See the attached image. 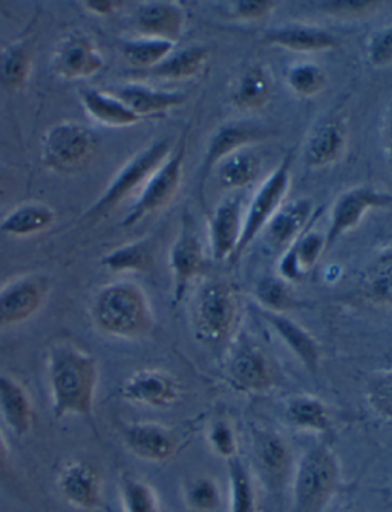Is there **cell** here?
Segmentation results:
<instances>
[{
	"instance_id": "1",
	"label": "cell",
	"mask_w": 392,
	"mask_h": 512,
	"mask_svg": "<svg viewBox=\"0 0 392 512\" xmlns=\"http://www.w3.org/2000/svg\"><path fill=\"white\" fill-rule=\"evenodd\" d=\"M46 371L54 419L82 417L94 427L95 396L100 379L97 359L72 342H59L49 350Z\"/></svg>"
},
{
	"instance_id": "2",
	"label": "cell",
	"mask_w": 392,
	"mask_h": 512,
	"mask_svg": "<svg viewBox=\"0 0 392 512\" xmlns=\"http://www.w3.org/2000/svg\"><path fill=\"white\" fill-rule=\"evenodd\" d=\"M91 318L103 335L121 341H140L155 327L154 310L146 292L129 281L103 287L95 296Z\"/></svg>"
},
{
	"instance_id": "3",
	"label": "cell",
	"mask_w": 392,
	"mask_h": 512,
	"mask_svg": "<svg viewBox=\"0 0 392 512\" xmlns=\"http://www.w3.org/2000/svg\"><path fill=\"white\" fill-rule=\"evenodd\" d=\"M242 299L238 286L227 279H209L193 296L192 332L209 347L229 345L238 335Z\"/></svg>"
},
{
	"instance_id": "4",
	"label": "cell",
	"mask_w": 392,
	"mask_h": 512,
	"mask_svg": "<svg viewBox=\"0 0 392 512\" xmlns=\"http://www.w3.org/2000/svg\"><path fill=\"white\" fill-rule=\"evenodd\" d=\"M340 485V463L325 442L308 448L296 462L291 479V512H324Z\"/></svg>"
},
{
	"instance_id": "5",
	"label": "cell",
	"mask_w": 392,
	"mask_h": 512,
	"mask_svg": "<svg viewBox=\"0 0 392 512\" xmlns=\"http://www.w3.org/2000/svg\"><path fill=\"white\" fill-rule=\"evenodd\" d=\"M224 378L233 390L244 394L270 393L281 385L275 359L247 333L236 335L227 348Z\"/></svg>"
},
{
	"instance_id": "6",
	"label": "cell",
	"mask_w": 392,
	"mask_h": 512,
	"mask_svg": "<svg viewBox=\"0 0 392 512\" xmlns=\"http://www.w3.org/2000/svg\"><path fill=\"white\" fill-rule=\"evenodd\" d=\"M175 143L170 138H161L129 158L125 165L118 169L103 194L89 207L83 218H100L114 211L118 204L128 200L138 189H143L147 180L163 165Z\"/></svg>"
},
{
	"instance_id": "7",
	"label": "cell",
	"mask_w": 392,
	"mask_h": 512,
	"mask_svg": "<svg viewBox=\"0 0 392 512\" xmlns=\"http://www.w3.org/2000/svg\"><path fill=\"white\" fill-rule=\"evenodd\" d=\"M98 138L92 129L77 122H60L43 137L40 160L48 171L59 175L77 174L94 160Z\"/></svg>"
},
{
	"instance_id": "8",
	"label": "cell",
	"mask_w": 392,
	"mask_h": 512,
	"mask_svg": "<svg viewBox=\"0 0 392 512\" xmlns=\"http://www.w3.org/2000/svg\"><path fill=\"white\" fill-rule=\"evenodd\" d=\"M293 163L294 149H291L282 158L276 169H273L272 174L262 181L258 191L253 195L252 201H250L244 214L241 240H239L238 249H236L232 263H238L241 260V256L252 246L258 235L264 232L265 227L275 217L276 212L284 206L285 197L290 191Z\"/></svg>"
},
{
	"instance_id": "9",
	"label": "cell",
	"mask_w": 392,
	"mask_h": 512,
	"mask_svg": "<svg viewBox=\"0 0 392 512\" xmlns=\"http://www.w3.org/2000/svg\"><path fill=\"white\" fill-rule=\"evenodd\" d=\"M187 137H189V129L181 134L169 157L144 184L131 211L128 212L125 220L121 221V227L135 226L144 218L163 211L164 207L172 203L175 195L180 191L181 181H183Z\"/></svg>"
},
{
	"instance_id": "10",
	"label": "cell",
	"mask_w": 392,
	"mask_h": 512,
	"mask_svg": "<svg viewBox=\"0 0 392 512\" xmlns=\"http://www.w3.org/2000/svg\"><path fill=\"white\" fill-rule=\"evenodd\" d=\"M252 467L265 488L272 493H281L291 485L296 459L290 442L272 428L259 427L250 431Z\"/></svg>"
},
{
	"instance_id": "11",
	"label": "cell",
	"mask_w": 392,
	"mask_h": 512,
	"mask_svg": "<svg viewBox=\"0 0 392 512\" xmlns=\"http://www.w3.org/2000/svg\"><path fill=\"white\" fill-rule=\"evenodd\" d=\"M273 131L261 123L253 120H242V122H229L226 125L219 126L209 143H207L206 152H204L203 161H201L200 171H198V194L204 203V191L209 178L212 177L216 166L224 158L232 155L233 152L242 148L256 145L272 137Z\"/></svg>"
},
{
	"instance_id": "12",
	"label": "cell",
	"mask_w": 392,
	"mask_h": 512,
	"mask_svg": "<svg viewBox=\"0 0 392 512\" xmlns=\"http://www.w3.org/2000/svg\"><path fill=\"white\" fill-rule=\"evenodd\" d=\"M169 269L174 284L172 299L175 306H178L186 298L189 287L196 279L201 278L207 269L206 253L189 212L181 218L180 232L170 247Z\"/></svg>"
},
{
	"instance_id": "13",
	"label": "cell",
	"mask_w": 392,
	"mask_h": 512,
	"mask_svg": "<svg viewBox=\"0 0 392 512\" xmlns=\"http://www.w3.org/2000/svg\"><path fill=\"white\" fill-rule=\"evenodd\" d=\"M51 292V279L27 273L0 287V330L10 329L33 318Z\"/></svg>"
},
{
	"instance_id": "14",
	"label": "cell",
	"mask_w": 392,
	"mask_h": 512,
	"mask_svg": "<svg viewBox=\"0 0 392 512\" xmlns=\"http://www.w3.org/2000/svg\"><path fill=\"white\" fill-rule=\"evenodd\" d=\"M373 209H391L392 194L371 186H356L340 194L331 207L330 224H328L325 243L331 249L343 235L359 226L368 212Z\"/></svg>"
},
{
	"instance_id": "15",
	"label": "cell",
	"mask_w": 392,
	"mask_h": 512,
	"mask_svg": "<svg viewBox=\"0 0 392 512\" xmlns=\"http://www.w3.org/2000/svg\"><path fill=\"white\" fill-rule=\"evenodd\" d=\"M105 68V57L94 40L85 33H72L57 43L51 69L66 82L91 79Z\"/></svg>"
},
{
	"instance_id": "16",
	"label": "cell",
	"mask_w": 392,
	"mask_h": 512,
	"mask_svg": "<svg viewBox=\"0 0 392 512\" xmlns=\"http://www.w3.org/2000/svg\"><path fill=\"white\" fill-rule=\"evenodd\" d=\"M121 399L141 407H172L181 398V385L169 371L160 368H144L126 379L120 388Z\"/></svg>"
},
{
	"instance_id": "17",
	"label": "cell",
	"mask_w": 392,
	"mask_h": 512,
	"mask_svg": "<svg viewBox=\"0 0 392 512\" xmlns=\"http://www.w3.org/2000/svg\"><path fill=\"white\" fill-rule=\"evenodd\" d=\"M121 439L132 456L151 463H164L175 457L181 442L177 431L157 422L126 424Z\"/></svg>"
},
{
	"instance_id": "18",
	"label": "cell",
	"mask_w": 392,
	"mask_h": 512,
	"mask_svg": "<svg viewBox=\"0 0 392 512\" xmlns=\"http://www.w3.org/2000/svg\"><path fill=\"white\" fill-rule=\"evenodd\" d=\"M57 490L71 508L97 512L103 508V480L89 463L71 460L57 476Z\"/></svg>"
},
{
	"instance_id": "19",
	"label": "cell",
	"mask_w": 392,
	"mask_h": 512,
	"mask_svg": "<svg viewBox=\"0 0 392 512\" xmlns=\"http://www.w3.org/2000/svg\"><path fill=\"white\" fill-rule=\"evenodd\" d=\"M347 126L337 117H327L317 123L305 140L304 158L308 169H322L334 165L347 151Z\"/></svg>"
},
{
	"instance_id": "20",
	"label": "cell",
	"mask_w": 392,
	"mask_h": 512,
	"mask_svg": "<svg viewBox=\"0 0 392 512\" xmlns=\"http://www.w3.org/2000/svg\"><path fill=\"white\" fill-rule=\"evenodd\" d=\"M242 201L238 197L221 201L210 217L209 235L212 258L216 263H232L241 240Z\"/></svg>"
},
{
	"instance_id": "21",
	"label": "cell",
	"mask_w": 392,
	"mask_h": 512,
	"mask_svg": "<svg viewBox=\"0 0 392 512\" xmlns=\"http://www.w3.org/2000/svg\"><path fill=\"white\" fill-rule=\"evenodd\" d=\"M135 28L141 37L167 40L177 45L186 28V14L177 2H143L135 13Z\"/></svg>"
},
{
	"instance_id": "22",
	"label": "cell",
	"mask_w": 392,
	"mask_h": 512,
	"mask_svg": "<svg viewBox=\"0 0 392 512\" xmlns=\"http://www.w3.org/2000/svg\"><path fill=\"white\" fill-rule=\"evenodd\" d=\"M259 316L272 327L282 344L293 353L298 361L310 371L311 375H316L317 370L321 368L322 350L317 339L305 330L301 324L288 318L285 313L268 312V310L259 309Z\"/></svg>"
},
{
	"instance_id": "23",
	"label": "cell",
	"mask_w": 392,
	"mask_h": 512,
	"mask_svg": "<svg viewBox=\"0 0 392 512\" xmlns=\"http://www.w3.org/2000/svg\"><path fill=\"white\" fill-rule=\"evenodd\" d=\"M268 45L279 46L294 53H322L337 48L339 40L330 31L305 23H287L264 33Z\"/></svg>"
},
{
	"instance_id": "24",
	"label": "cell",
	"mask_w": 392,
	"mask_h": 512,
	"mask_svg": "<svg viewBox=\"0 0 392 512\" xmlns=\"http://www.w3.org/2000/svg\"><path fill=\"white\" fill-rule=\"evenodd\" d=\"M313 211V201L308 198L284 204L264 229L270 246L281 253L293 246L307 232Z\"/></svg>"
},
{
	"instance_id": "25",
	"label": "cell",
	"mask_w": 392,
	"mask_h": 512,
	"mask_svg": "<svg viewBox=\"0 0 392 512\" xmlns=\"http://www.w3.org/2000/svg\"><path fill=\"white\" fill-rule=\"evenodd\" d=\"M114 96L125 103L141 120L147 117H158L172 109L180 108L187 100L186 94L180 91H164L141 83H128L114 91Z\"/></svg>"
},
{
	"instance_id": "26",
	"label": "cell",
	"mask_w": 392,
	"mask_h": 512,
	"mask_svg": "<svg viewBox=\"0 0 392 512\" xmlns=\"http://www.w3.org/2000/svg\"><path fill=\"white\" fill-rule=\"evenodd\" d=\"M0 417L16 437L30 434L36 422L27 388L8 375H0Z\"/></svg>"
},
{
	"instance_id": "27",
	"label": "cell",
	"mask_w": 392,
	"mask_h": 512,
	"mask_svg": "<svg viewBox=\"0 0 392 512\" xmlns=\"http://www.w3.org/2000/svg\"><path fill=\"white\" fill-rule=\"evenodd\" d=\"M209 48L203 45H192L175 50L163 62L146 71H135L138 77L144 79L166 80V82H181L201 76L209 63Z\"/></svg>"
},
{
	"instance_id": "28",
	"label": "cell",
	"mask_w": 392,
	"mask_h": 512,
	"mask_svg": "<svg viewBox=\"0 0 392 512\" xmlns=\"http://www.w3.org/2000/svg\"><path fill=\"white\" fill-rule=\"evenodd\" d=\"M273 82L262 63H253L239 74L230 92V102L242 112L259 111L272 100Z\"/></svg>"
},
{
	"instance_id": "29",
	"label": "cell",
	"mask_w": 392,
	"mask_h": 512,
	"mask_svg": "<svg viewBox=\"0 0 392 512\" xmlns=\"http://www.w3.org/2000/svg\"><path fill=\"white\" fill-rule=\"evenodd\" d=\"M324 252H327L325 234L308 230L293 246L281 253L278 261L279 278L287 283L298 281L316 266Z\"/></svg>"
},
{
	"instance_id": "30",
	"label": "cell",
	"mask_w": 392,
	"mask_h": 512,
	"mask_svg": "<svg viewBox=\"0 0 392 512\" xmlns=\"http://www.w3.org/2000/svg\"><path fill=\"white\" fill-rule=\"evenodd\" d=\"M288 424L305 433L328 436L333 430L330 410L322 399L313 394H294L285 404Z\"/></svg>"
},
{
	"instance_id": "31",
	"label": "cell",
	"mask_w": 392,
	"mask_h": 512,
	"mask_svg": "<svg viewBox=\"0 0 392 512\" xmlns=\"http://www.w3.org/2000/svg\"><path fill=\"white\" fill-rule=\"evenodd\" d=\"M56 218V212L48 204L37 201L19 204L0 221V235L13 238L33 237L53 226Z\"/></svg>"
},
{
	"instance_id": "32",
	"label": "cell",
	"mask_w": 392,
	"mask_h": 512,
	"mask_svg": "<svg viewBox=\"0 0 392 512\" xmlns=\"http://www.w3.org/2000/svg\"><path fill=\"white\" fill-rule=\"evenodd\" d=\"M80 102L92 120L108 128H128L143 122L125 103L109 92L83 89Z\"/></svg>"
},
{
	"instance_id": "33",
	"label": "cell",
	"mask_w": 392,
	"mask_h": 512,
	"mask_svg": "<svg viewBox=\"0 0 392 512\" xmlns=\"http://www.w3.org/2000/svg\"><path fill=\"white\" fill-rule=\"evenodd\" d=\"M261 172V157L249 146L224 158L215 168V178L219 188L224 191H238L258 181Z\"/></svg>"
},
{
	"instance_id": "34",
	"label": "cell",
	"mask_w": 392,
	"mask_h": 512,
	"mask_svg": "<svg viewBox=\"0 0 392 512\" xmlns=\"http://www.w3.org/2000/svg\"><path fill=\"white\" fill-rule=\"evenodd\" d=\"M33 71V48L27 40H16L0 50V91L25 88Z\"/></svg>"
},
{
	"instance_id": "35",
	"label": "cell",
	"mask_w": 392,
	"mask_h": 512,
	"mask_svg": "<svg viewBox=\"0 0 392 512\" xmlns=\"http://www.w3.org/2000/svg\"><path fill=\"white\" fill-rule=\"evenodd\" d=\"M360 290L373 304L392 309V246L382 250L363 270Z\"/></svg>"
},
{
	"instance_id": "36",
	"label": "cell",
	"mask_w": 392,
	"mask_h": 512,
	"mask_svg": "<svg viewBox=\"0 0 392 512\" xmlns=\"http://www.w3.org/2000/svg\"><path fill=\"white\" fill-rule=\"evenodd\" d=\"M154 263L155 244L151 238L115 247L100 261L105 269L114 273H146L154 267Z\"/></svg>"
},
{
	"instance_id": "37",
	"label": "cell",
	"mask_w": 392,
	"mask_h": 512,
	"mask_svg": "<svg viewBox=\"0 0 392 512\" xmlns=\"http://www.w3.org/2000/svg\"><path fill=\"white\" fill-rule=\"evenodd\" d=\"M229 470V512H256L255 482L252 470L241 457L227 460Z\"/></svg>"
},
{
	"instance_id": "38",
	"label": "cell",
	"mask_w": 392,
	"mask_h": 512,
	"mask_svg": "<svg viewBox=\"0 0 392 512\" xmlns=\"http://www.w3.org/2000/svg\"><path fill=\"white\" fill-rule=\"evenodd\" d=\"M175 43L152 37H137L121 43V54L134 66L135 71H146L163 62L174 53Z\"/></svg>"
},
{
	"instance_id": "39",
	"label": "cell",
	"mask_w": 392,
	"mask_h": 512,
	"mask_svg": "<svg viewBox=\"0 0 392 512\" xmlns=\"http://www.w3.org/2000/svg\"><path fill=\"white\" fill-rule=\"evenodd\" d=\"M256 302L259 309L268 312L285 313L298 307V301L294 298L290 289V283L279 278V276H265L256 284Z\"/></svg>"
},
{
	"instance_id": "40",
	"label": "cell",
	"mask_w": 392,
	"mask_h": 512,
	"mask_svg": "<svg viewBox=\"0 0 392 512\" xmlns=\"http://www.w3.org/2000/svg\"><path fill=\"white\" fill-rule=\"evenodd\" d=\"M120 502L123 512H161L157 491L137 477H121Z\"/></svg>"
},
{
	"instance_id": "41",
	"label": "cell",
	"mask_w": 392,
	"mask_h": 512,
	"mask_svg": "<svg viewBox=\"0 0 392 512\" xmlns=\"http://www.w3.org/2000/svg\"><path fill=\"white\" fill-rule=\"evenodd\" d=\"M184 500L192 512H219L223 508V494L212 477H195L187 483Z\"/></svg>"
},
{
	"instance_id": "42",
	"label": "cell",
	"mask_w": 392,
	"mask_h": 512,
	"mask_svg": "<svg viewBox=\"0 0 392 512\" xmlns=\"http://www.w3.org/2000/svg\"><path fill=\"white\" fill-rule=\"evenodd\" d=\"M327 74L316 63H296L287 71V85L296 96L311 99L327 88Z\"/></svg>"
},
{
	"instance_id": "43",
	"label": "cell",
	"mask_w": 392,
	"mask_h": 512,
	"mask_svg": "<svg viewBox=\"0 0 392 512\" xmlns=\"http://www.w3.org/2000/svg\"><path fill=\"white\" fill-rule=\"evenodd\" d=\"M368 407L383 421L392 422V368L376 371L366 381Z\"/></svg>"
},
{
	"instance_id": "44",
	"label": "cell",
	"mask_w": 392,
	"mask_h": 512,
	"mask_svg": "<svg viewBox=\"0 0 392 512\" xmlns=\"http://www.w3.org/2000/svg\"><path fill=\"white\" fill-rule=\"evenodd\" d=\"M207 444L213 454L224 460L239 456V442L235 428L226 419H218L207 428Z\"/></svg>"
},
{
	"instance_id": "45",
	"label": "cell",
	"mask_w": 392,
	"mask_h": 512,
	"mask_svg": "<svg viewBox=\"0 0 392 512\" xmlns=\"http://www.w3.org/2000/svg\"><path fill=\"white\" fill-rule=\"evenodd\" d=\"M319 7H321L322 13L343 17V19H354V17H365L376 13L382 7V2H377V0H331V2H321Z\"/></svg>"
},
{
	"instance_id": "46",
	"label": "cell",
	"mask_w": 392,
	"mask_h": 512,
	"mask_svg": "<svg viewBox=\"0 0 392 512\" xmlns=\"http://www.w3.org/2000/svg\"><path fill=\"white\" fill-rule=\"evenodd\" d=\"M368 60L374 68H385L392 63V23L374 31L368 40Z\"/></svg>"
},
{
	"instance_id": "47",
	"label": "cell",
	"mask_w": 392,
	"mask_h": 512,
	"mask_svg": "<svg viewBox=\"0 0 392 512\" xmlns=\"http://www.w3.org/2000/svg\"><path fill=\"white\" fill-rule=\"evenodd\" d=\"M229 7L230 13L236 19L256 22V20L267 19L278 8V4L272 0H239L229 4Z\"/></svg>"
},
{
	"instance_id": "48",
	"label": "cell",
	"mask_w": 392,
	"mask_h": 512,
	"mask_svg": "<svg viewBox=\"0 0 392 512\" xmlns=\"http://www.w3.org/2000/svg\"><path fill=\"white\" fill-rule=\"evenodd\" d=\"M82 5L85 10H88V13L94 14V16L108 17L117 13L125 4L118 2V0H88V2H83Z\"/></svg>"
},
{
	"instance_id": "49",
	"label": "cell",
	"mask_w": 392,
	"mask_h": 512,
	"mask_svg": "<svg viewBox=\"0 0 392 512\" xmlns=\"http://www.w3.org/2000/svg\"><path fill=\"white\" fill-rule=\"evenodd\" d=\"M385 146L386 155H388L389 171L392 174V106L389 109L388 119H386Z\"/></svg>"
},
{
	"instance_id": "50",
	"label": "cell",
	"mask_w": 392,
	"mask_h": 512,
	"mask_svg": "<svg viewBox=\"0 0 392 512\" xmlns=\"http://www.w3.org/2000/svg\"><path fill=\"white\" fill-rule=\"evenodd\" d=\"M10 451H8L7 442L4 434L0 431V474L5 473L10 465Z\"/></svg>"
},
{
	"instance_id": "51",
	"label": "cell",
	"mask_w": 392,
	"mask_h": 512,
	"mask_svg": "<svg viewBox=\"0 0 392 512\" xmlns=\"http://www.w3.org/2000/svg\"><path fill=\"white\" fill-rule=\"evenodd\" d=\"M2 183H4V171L0 169V186H2Z\"/></svg>"
},
{
	"instance_id": "52",
	"label": "cell",
	"mask_w": 392,
	"mask_h": 512,
	"mask_svg": "<svg viewBox=\"0 0 392 512\" xmlns=\"http://www.w3.org/2000/svg\"><path fill=\"white\" fill-rule=\"evenodd\" d=\"M391 493H392V483H391Z\"/></svg>"
}]
</instances>
